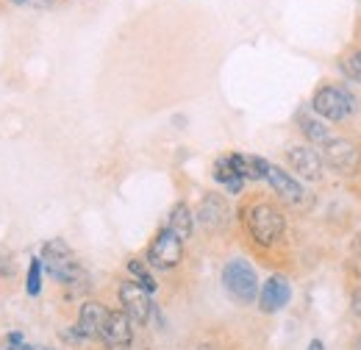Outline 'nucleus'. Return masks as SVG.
<instances>
[{
  "label": "nucleus",
  "instance_id": "6e6552de",
  "mask_svg": "<svg viewBox=\"0 0 361 350\" xmlns=\"http://www.w3.org/2000/svg\"><path fill=\"white\" fill-rule=\"evenodd\" d=\"M100 342L106 345V350H131V345H134V325H131V317L123 308L109 311V322L103 328Z\"/></svg>",
  "mask_w": 361,
  "mask_h": 350
},
{
  "label": "nucleus",
  "instance_id": "4468645a",
  "mask_svg": "<svg viewBox=\"0 0 361 350\" xmlns=\"http://www.w3.org/2000/svg\"><path fill=\"white\" fill-rule=\"evenodd\" d=\"M298 126H300V131L303 136L309 139V142H314V145H328L334 136L328 131V126L319 120V117H312V114H300L298 117Z\"/></svg>",
  "mask_w": 361,
  "mask_h": 350
},
{
  "label": "nucleus",
  "instance_id": "f8f14e48",
  "mask_svg": "<svg viewBox=\"0 0 361 350\" xmlns=\"http://www.w3.org/2000/svg\"><path fill=\"white\" fill-rule=\"evenodd\" d=\"M228 217H231V212H228L226 198H220V195H206L203 198V203L197 209V219H200V225L206 231H212V234L223 231L228 225Z\"/></svg>",
  "mask_w": 361,
  "mask_h": 350
},
{
  "label": "nucleus",
  "instance_id": "b1692460",
  "mask_svg": "<svg viewBox=\"0 0 361 350\" xmlns=\"http://www.w3.org/2000/svg\"><path fill=\"white\" fill-rule=\"evenodd\" d=\"M8 3H14V6H23V3H28V0H8Z\"/></svg>",
  "mask_w": 361,
  "mask_h": 350
},
{
  "label": "nucleus",
  "instance_id": "412c9836",
  "mask_svg": "<svg viewBox=\"0 0 361 350\" xmlns=\"http://www.w3.org/2000/svg\"><path fill=\"white\" fill-rule=\"evenodd\" d=\"M350 311H353V317L361 320V286H356V289L350 292Z\"/></svg>",
  "mask_w": 361,
  "mask_h": 350
},
{
  "label": "nucleus",
  "instance_id": "393cba45",
  "mask_svg": "<svg viewBox=\"0 0 361 350\" xmlns=\"http://www.w3.org/2000/svg\"><path fill=\"white\" fill-rule=\"evenodd\" d=\"M356 350H361V337L356 339Z\"/></svg>",
  "mask_w": 361,
  "mask_h": 350
},
{
  "label": "nucleus",
  "instance_id": "20e7f679",
  "mask_svg": "<svg viewBox=\"0 0 361 350\" xmlns=\"http://www.w3.org/2000/svg\"><path fill=\"white\" fill-rule=\"evenodd\" d=\"M245 222H247L250 236H253L259 245H264V248L275 245V242L283 236V231H286L283 215H281L275 206H270V203H256V206H250L247 215H245Z\"/></svg>",
  "mask_w": 361,
  "mask_h": 350
},
{
  "label": "nucleus",
  "instance_id": "7ed1b4c3",
  "mask_svg": "<svg viewBox=\"0 0 361 350\" xmlns=\"http://www.w3.org/2000/svg\"><path fill=\"white\" fill-rule=\"evenodd\" d=\"M223 286H226L228 295L236 303H242V306L253 303L259 298V289H262L256 270L250 267V262H245V259H231L223 267Z\"/></svg>",
  "mask_w": 361,
  "mask_h": 350
},
{
  "label": "nucleus",
  "instance_id": "f3484780",
  "mask_svg": "<svg viewBox=\"0 0 361 350\" xmlns=\"http://www.w3.org/2000/svg\"><path fill=\"white\" fill-rule=\"evenodd\" d=\"M128 272L134 275V281H136V284H139L142 289H147L150 295H153V292L159 289V284H156V278L150 275V270H147V264H145V262H139V259H131V262H128Z\"/></svg>",
  "mask_w": 361,
  "mask_h": 350
},
{
  "label": "nucleus",
  "instance_id": "a211bd4d",
  "mask_svg": "<svg viewBox=\"0 0 361 350\" xmlns=\"http://www.w3.org/2000/svg\"><path fill=\"white\" fill-rule=\"evenodd\" d=\"M25 292L31 298H37L42 292V259H31L28 267V278H25Z\"/></svg>",
  "mask_w": 361,
  "mask_h": 350
},
{
  "label": "nucleus",
  "instance_id": "9b49d317",
  "mask_svg": "<svg viewBox=\"0 0 361 350\" xmlns=\"http://www.w3.org/2000/svg\"><path fill=\"white\" fill-rule=\"evenodd\" d=\"M109 311L111 308H106L103 303H84L81 311H78V325H75V331L81 334V339L87 342V339H100L103 337V328H106V322H109Z\"/></svg>",
  "mask_w": 361,
  "mask_h": 350
},
{
  "label": "nucleus",
  "instance_id": "a878e982",
  "mask_svg": "<svg viewBox=\"0 0 361 350\" xmlns=\"http://www.w3.org/2000/svg\"><path fill=\"white\" fill-rule=\"evenodd\" d=\"M25 350H47V348H31V345H28V348H25Z\"/></svg>",
  "mask_w": 361,
  "mask_h": 350
},
{
  "label": "nucleus",
  "instance_id": "5701e85b",
  "mask_svg": "<svg viewBox=\"0 0 361 350\" xmlns=\"http://www.w3.org/2000/svg\"><path fill=\"white\" fill-rule=\"evenodd\" d=\"M197 350H217V348H214V345H200Z\"/></svg>",
  "mask_w": 361,
  "mask_h": 350
},
{
  "label": "nucleus",
  "instance_id": "423d86ee",
  "mask_svg": "<svg viewBox=\"0 0 361 350\" xmlns=\"http://www.w3.org/2000/svg\"><path fill=\"white\" fill-rule=\"evenodd\" d=\"M117 298H120L123 311L131 317V322H136V325H147L150 317L156 314V306L150 301V292L142 289L136 281H123L120 289H117Z\"/></svg>",
  "mask_w": 361,
  "mask_h": 350
},
{
  "label": "nucleus",
  "instance_id": "dca6fc26",
  "mask_svg": "<svg viewBox=\"0 0 361 350\" xmlns=\"http://www.w3.org/2000/svg\"><path fill=\"white\" fill-rule=\"evenodd\" d=\"M167 228H173L180 239H189V236H192V228H195L192 209H189L186 203H176L173 212H170V225H167Z\"/></svg>",
  "mask_w": 361,
  "mask_h": 350
},
{
  "label": "nucleus",
  "instance_id": "bb28decb",
  "mask_svg": "<svg viewBox=\"0 0 361 350\" xmlns=\"http://www.w3.org/2000/svg\"><path fill=\"white\" fill-rule=\"evenodd\" d=\"M359 248H361V236H359Z\"/></svg>",
  "mask_w": 361,
  "mask_h": 350
},
{
  "label": "nucleus",
  "instance_id": "aec40b11",
  "mask_svg": "<svg viewBox=\"0 0 361 350\" xmlns=\"http://www.w3.org/2000/svg\"><path fill=\"white\" fill-rule=\"evenodd\" d=\"M25 339H23V334L20 331H11L8 337H6V350H25Z\"/></svg>",
  "mask_w": 361,
  "mask_h": 350
},
{
  "label": "nucleus",
  "instance_id": "9d476101",
  "mask_svg": "<svg viewBox=\"0 0 361 350\" xmlns=\"http://www.w3.org/2000/svg\"><path fill=\"white\" fill-rule=\"evenodd\" d=\"M286 159H289V167L300 175V178H306V181H319V178H322V167H325V162H322V156L317 153L312 145L289 147Z\"/></svg>",
  "mask_w": 361,
  "mask_h": 350
},
{
  "label": "nucleus",
  "instance_id": "0eeeda50",
  "mask_svg": "<svg viewBox=\"0 0 361 350\" xmlns=\"http://www.w3.org/2000/svg\"><path fill=\"white\" fill-rule=\"evenodd\" d=\"M322 162L334 170L336 175H353L359 167V147L350 142V139H331L325 145V156Z\"/></svg>",
  "mask_w": 361,
  "mask_h": 350
},
{
  "label": "nucleus",
  "instance_id": "1a4fd4ad",
  "mask_svg": "<svg viewBox=\"0 0 361 350\" xmlns=\"http://www.w3.org/2000/svg\"><path fill=\"white\" fill-rule=\"evenodd\" d=\"M256 301H259V308H262L264 314H275V311L289 306V301H292V286H289V281H286L283 275H270V278L262 284Z\"/></svg>",
  "mask_w": 361,
  "mask_h": 350
},
{
  "label": "nucleus",
  "instance_id": "f257e3e1",
  "mask_svg": "<svg viewBox=\"0 0 361 350\" xmlns=\"http://www.w3.org/2000/svg\"><path fill=\"white\" fill-rule=\"evenodd\" d=\"M312 109H314V114L319 120L345 123L356 111V97L350 95V89L339 87V84H325V87H319L314 92Z\"/></svg>",
  "mask_w": 361,
  "mask_h": 350
},
{
  "label": "nucleus",
  "instance_id": "f03ea898",
  "mask_svg": "<svg viewBox=\"0 0 361 350\" xmlns=\"http://www.w3.org/2000/svg\"><path fill=\"white\" fill-rule=\"evenodd\" d=\"M42 267L59 284H67V286H75V284H81L87 278L78 259H75V253L61 239L45 242V248H42Z\"/></svg>",
  "mask_w": 361,
  "mask_h": 350
},
{
  "label": "nucleus",
  "instance_id": "6ab92c4d",
  "mask_svg": "<svg viewBox=\"0 0 361 350\" xmlns=\"http://www.w3.org/2000/svg\"><path fill=\"white\" fill-rule=\"evenodd\" d=\"M345 73H348L353 81H359L361 84V50H353V53L348 56V61H345Z\"/></svg>",
  "mask_w": 361,
  "mask_h": 350
},
{
  "label": "nucleus",
  "instance_id": "4be33fe9",
  "mask_svg": "<svg viewBox=\"0 0 361 350\" xmlns=\"http://www.w3.org/2000/svg\"><path fill=\"white\" fill-rule=\"evenodd\" d=\"M306 350H328V348L322 345V339H312V342H309V348H306Z\"/></svg>",
  "mask_w": 361,
  "mask_h": 350
},
{
  "label": "nucleus",
  "instance_id": "ddd939ff",
  "mask_svg": "<svg viewBox=\"0 0 361 350\" xmlns=\"http://www.w3.org/2000/svg\"><path fill=\"white\" fill-rule=\"evenodd\" d=\"M267 181H270V186L275 189V195L278 198H283L286 203H292V206H298V203H303V186L292 178L289 173H283L281 167H272L270 164V170H267Z\"/></svg>",
  "mask_w": 361,
  "mask_h": 350
},
{
  "label": "nucleus",
  "instance_id": "2eb2a0df",
  "mask_svg": "<svg viewBox=\"0 0 361 350\" xmlns=\"http://www.w3.org/2000/svg\"><path fill=\"white\" fill-rule=\"evenodd\" d=\"M214 181H217V183H223L231 195H239V192H242V186H245V178L231 167L228 156L226 159H217V162H214Z\"/></svg>",
  "mask_w": 361,
  "mask_h": 350
},
{
  "label": "nucleus",
  "instance_id": "39448f33",
  "mask_svg": "<svg viewBox=\"0 0 361 350\" xmlns=\"http://www.w3.org/2000/svg\"><path fill=\"white\" fill-rule=\"evenodd\" d=\"M180 259H183V239L173 228H161L147 248V264L153 270H176Z\"/></svg>",
  "mask_w": 361,
  "mask_h": 350
}]
</instances>
